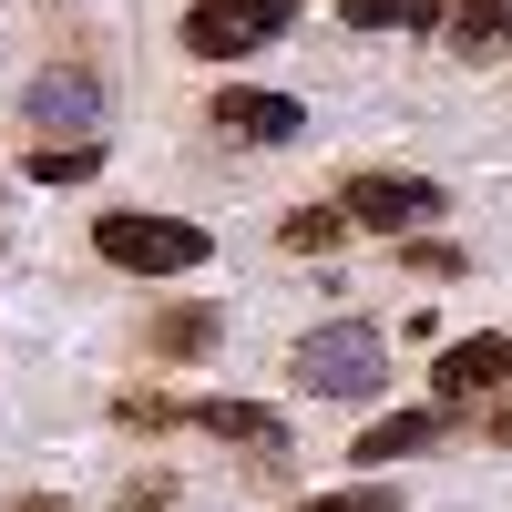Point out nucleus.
I'll return each instance as SVG.
<instances>
[{"instance_id":"obj_20","label":"nucleus","mask_w":512,"mask_h":512,"mask_svg":"<svg viewBox=\"0 0 512 512\" xmlns=\"http://www.w3.org/2000/svg\"><path fill=\"white\" fill-rule=\"evenodd\" d=\"M11 512H82V502H52V492H21Z\"/></svg>"},{"instance_id":"obj_7","label":"nucleus","mask_w":512,"mask_h":512,"mask_svg":"<svg viewBox=\"0 0 512 512\" xmlns=\"http://www.w3.org/2000/svg\"><path fill=\"white\" fill-rule=\"evenodd\" d=\"M441 52L451 62H512V0H451Z\"/></svg>"},{"instance_id":"obj_16","label":"nucleus","mask_w":512,"mask_h":512,"mask_svg":"<svg viewBox=\"0 0 512 512\" xmlns=\"http://www.w3.org/2000/svg\"><path fill=\"white\" fill-rule=\"evenodd\" d=\"M113 410L134 420V431H175V420H185V400H164V390H123Z\"/></svg>"},{"instance_id":"obj_17","label":"nucleus","mask_w":512,"mask_h":512,"mask_svg":"<svg viewBox=\"0 0 512 512\" xmlns=\"http://www.w3.org/2000/svg\"><path fill=\"white\" fill-rule=\"evenodd\" d=\"M349 31H379V21H420V0H338Z\"/></svg>"},{"instance_id":"obj_18","label":"nucleus","mask_w":512,"mask_h":512,"mask_svg":"<svg viewBox=\"0 0 512 512\" xmlns=\"http://www.w3.org/2000/svg\"><path fill=\"white\" fill-rule=\"evenodd\" d=\"M164 502H175V482H154V472H144V482H123V512H164Z\"/></svg>"},{"instance_id":"obj_1","label":"nucleus","mask_w":512,"mask_h":512,"mask_svg":"<svg viewBox=\"0 0 512 512\" xmlns=\"http://www.w3.org/2000/svg\"><path fill=\"white\" fill-rule=\"evenodd\" d=\"M287 379L318 400H369V390H390V338H379V318H328L287 349Z\"/></svg>"},{"instance_id":"obj_6","label":"nucleus","mask_w":512,"mask_h":512,"mask_svg":"<svg viewBox=\"0 0 512 512\" xmlns=\"http://www.w3.org/2000/svg\"><path fill=\"white\" fill-rule=\"evenodd\" d=\"M216 134L226 144H297L308 134V103L297 93H256V82H216Z\"/></svg>"},{"instance_id":"obj_12","label":"nucleus","mask_w":512,"mask_h":512,"mask_svg":"<svg viewBox=\"0 0 512 512\" xmlns=\"http://www.w3.org/2000/svg\"><path fill=\"white\" fill-rule=\"evenodd\" d=\"M93 164H103V144H93V134H82V144H31V175H41V185H82Z\"/></svg>"},{"instance_id":"obj_14","label":"nucleus","mask_w":512,"mask_h":512,"mask_svg":"<svg viewBox=\"0 0 512 512\" xmlns=\"http://www.w3.org/2000/svg\"><path fill=\"white\" fill-rule=\"evenodd\" d=\"M297 512H400V492H379V482H349V492H308Z\"/></svg>"},{"instance_id":"obj_10","label":"nucleus","mask_w":512,"mask_h":512,"mask_svg":"<svg viewBox=\"0 0 512 512\" xmlns=\"http://www.w3.org/2000/svg\"><path fill=\"white\" fill-rule=\"evenodd\" d=\"M144 349H154V359H195V349H216V308H164V318L144 328Z\"/></svg>"},{"instance_id":"obj_4","label":"nucleus","mask_w":512,"mask_h":512,"mask_svg":"<svg viewBox=\"0 0 512 512\" xmlns=\"http://www.w3.org/2000/svg\"><path fill=\"white\" fill-rule=\"evenodd\" d=\"M287 21H297V0H185V52L236 62V52H267Z\"/></svg>"},{"instance_id":"obj_5","label":"nucleus","mask_w":512,"mask_h":512,"mask_svg":"<svg viewBox=\"0 0 512 512\" xmlns=\"http://www.w3.org/2000/svg\"><path fill=\"white\" fill-rule=\"evenodd\" d=\"M502 379H512V328H482V338H461V349H441V369H431V410L502 400Z\"/></svg>"},{"instance_id":"obj_19","label":"nucleus","mask_w":512,"mask_h":512,"mask_svg":"<svg viewBox=\"0 0 512 512\" xmlns=\"http://www.w3.org/2000/svg\"><path fill=\"white\" fill-rule=\"evenodd\" d=\"M482 431H492V451H512V390H502V400L482 410Z\"/></svg>"},{"instance_id":"obj_15","label":"nucleus","mask_w":512,"mask_h":512,"mask_svg":"<svg viewBox=\"0 0 512 512\" xmlns=\"http://www.w3.org/2000/svg\"><path fill=\"white\" fill-rule=\"evenodd\" d=\"M31 103H41V113H62V103H72L82 123H93V72H41V93H31Z\"/></svg>"},{"instance_id":"obj_2","label":"nucleus","mask_w":512,"mask_h":512,"mask_svg":"<svg viewBox=\"0 0 512 512\" xmlns=\"http://www.w3.org/2000/svg\"><path fill=\"white\" fill-rule=\"evenodd\" d=\"M93 246H103V267H134V277H195L205 256H216V236H205V226H185V216H144V205L93 216Z\"/></svg>"},{"instance_id":"obj_13","label":"nucleus","mask_w":512,"mask_h":512,"mask_svg":"<svg viewBox=\"0 0 512 512\" xmlns=\"http://www.w3.org/2000/svg\"><path fill=\"white\" fill-rule=\"evenodd\" d=\"M400 267H410V277H461L472 256H461L451 236H400Z\"/></svg>"},{"instance_id":"obj_3","label":"nucleus","mask_w":512,"mask_h":512,"mask_svg":"<svg viewBox=\"0 0 512 512\" xmlns=\"http://www.w3.org/2000/svg\"><path fill=\"white\" fill-rule=\"evenodd\" d=\"M441 185L431 175H390V164H369V175H349V185H338V216H349V226H369V236H420V216H441Z\"/></svg>"},{"instance_id":"obj_11","label":"nucleus","mask_w":512,"mask_h":512,"mask_svg":"<svg viewBox=\"0 0 512 512\" xmlns=\"http://www.w3.org/2000/svg\"><path fill=\"white\" fill-rule=\"evenodd\" d=\"M338 236H349L338 205H287V216H277V246H287V256H328Z\"/></svg>"},{"instance_id":"obj_8","label":"nucleus","mask_w":512,"mask_h":512,"mask_svg":"<svg viewBox=\"0 0 512 512\" xmlns=\"http://www.w3.org/2000/svg\"><path fill=\"white\" fill-rule=\"evenodd\" d=\"M216 441H236V451H267V461H287V420L267 410V400H205L195 410Z\"/></svg>"},{"instance_id":"obj_9","label":"nucleus","mask_w":512,"mask_h":512,"mask_svg":"<svg viewBox=\"0 0 512 512\" xmlns=\"http://www.w3.org/2000/svg\"><path fill=\"white\" fill-rule=\"evenodd\" d=\"M451 420H461V410H390V420H369V431H359V451H349V461H400V451H431V441H451Z\"/></svg>"}]
</instances>
